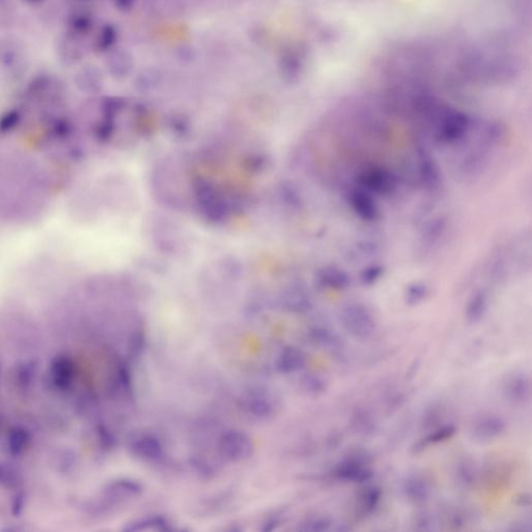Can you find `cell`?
Listing matches in <instances>:
<instances>
[{"label":"cell","instance_id":"obj_1","mask_svg":"<svg viewBox=\"0 0 532 532\" xmlns=\"http://www.w3.org/2000/svg\"><path fill=\"white\" fill-rule=\"evenodd\" d=\"M339 318L345 330L357 339L369 338L376 330L374 315L363 304H347L341 308Z\"/></svg>","mask_w":532,"mask_h":532},{"label":"cell","instance_id":"obj_2","mask_svg":"<svg viewBox=\"0 0 532 532\" xmlns=\"http://www.w3.org/2000/svg\"><path fill=\"white\" fill-rule=\"evenodd\" d=\"M470 127L471 123L466 113L447 111L437 123L436 138L443 144H457L467 138Z\"/></svg>","mask_w":532,"mask_h":532},{"label":"cell","instance_id":"obj_3","mask_svg":"<svg viewBox=\"0 0 532 532\" xmlns=\"http://www.w3.org/2000/svg\"><path fill=\"white\" fill-rule=\"evenodd\" d=\"M254 449V443L250 436L239 430L226 432L219 439V453L228 461H240L250 459Z\"/></svg>","mask_w":532,"mask_h":532},{"label":"cell","instance_id":"obj_4","mask_svg":"<svg viewBox=\"0 0 532 532\" xmlns=\"http://www.w3.org/2000/svg\"><path fill=\"white\" fill-rule=\"evenodd\" d=\"M360 188L372 194L386 196L394 190L396 182L392 174L383 167H368L360 174Z\"/></svg>","mask_w":532,"mask_h":532},{"label":"cell","instance_id":"obj_5","mask_svg":"<svg viewBox=\"0 0 532 532\" xmlns=\"http://www.w3.org/2000/svg\"><path fill=\"white\" fill-rule=\"evenodd\" d=\"M335 476L343 481L365 484L374 477V472L367 467V461L363 457H351L337 465Z\"/></svg>","mask_w":532,"mask_h":532},{"label":"cell","instance_id":"obj_6","mask_svg":"<svg viewBox=\"0 0 532 532\" xmlns=\"http://www.w3.org/2000/svg\"><path fill=\"white\" fill-rule=\"evenodd\" d=\"M349 206L359 219L367 223H374L380 217V209L372 194L357 188L349 194Z\"/></svg>","mask_w":532,"mask_h":532},{"label":"cell","instance_id":"obj_7","mask_svg":"<svg viewBox=\"0 0 532 532\" xmlns=\"http://www.w3.org/2000/svg\"><path fill=\"white\" fill-rule=\"evenodd\" d=\"M506 430V423L499 416H484L472 428V436L479 442H490L500 437Z\"/></svg>","mask_w":532,"mask_h":532},{"label":"cell","instance_id":"obj_8","mask_svg":"<svg viewBox=\"0 0 532 532\" xmlns=\"http://www.w3.org/2000/svg\"><path fill=\"white\" fill-rule=\"evenodd\" d=\"M131 450L138 459L155 461L163 457V448L158 439L151 434H143L134 439L131 443Z\"/></svg>","mask_w":532,"mask_h":532},{"label":"cell","instance_id":"obj_9","mask_svg":"<svg viewBox=\"0 0 532 532\" xmlns=\"http://www.w3.org/2000/svg\"><path fill=\"white\" fill-rule=\"evenodd\" d=\"M507 398L513 403H525L531 395V383L527 374H517L508 378L504 388Z\"/></svg>","mask_w":532,"mask_h":532},{"label":"cell","instance_id":"obj_10","mask_svg":"<svg viewBox=\"0 0 532 532\" xmlns=\"http://www.w3.org/2000/svg\"><path fill=\"white\" fill-rule=\"evenodd\" d=\"M143 492V486L136 479L131 478H121L109 484L105 490V494L109 498L116 500H129L136 498Z\"/></svg>","mask_w":532,"mask_h":532},{"label":"cell","instance_id":"obj_11","mask_svg":"<svg viewBox=\"0 0 532 532\" xmlns=\"http://www.w3.org/2000/svg\"><path fill=\"white\" fill-rule=\"evenodd\" d=\"M320 281L324 286L334 291L347 289L351 285V277L342 268L336 266H327L320 273Z\"/></svg>","mask_w":532,"mask_h":532},{"label":"cell","instance_id":"obj_12","mask_svg":"<svg viewBox=\"0 0 532 532\" xmlns=\"http://www.w3.org/2000/svg\"><path fill=\"white\" fill-rule=\"evenodd\" d=\"M403 492L412 502L422 503L430 497V484L420 476H410L403 482Z\"/></svg>","mask_w":532,"mask_h":532},{"label":"cell","instance_id":"obj_13","mask_svg":"<svg viewBox=\"0 0 532 532\" xmlns=\"http://www.w3.org/2000/svg\"><path fill=\"white\" fill-rule=\"evenodd\" d=\"M418 174H419L420 181L426 188H436L440 182V172H439L438 165L430 156L425 155V153H421L419 157V163H418Z\"/></svg>","mask_w":532,"mask_h":532},{"label":"cell","instance_id":"obj_14","mask_svg":"<svg viewBox=\"0 0 532 532\" xmlns=\"http://www.w3.org/2000/svg\"><path fill=\"white\" fill-rule=\"evenodd\" d=\"M488 310V295L480 291L472 295L466 307V318L471 324L480 322Z\"/></svg>","mask_w":532,"mask_h":532},{"label":"cell","instance_id":"obj_15","mask_svg":"<svg viewBox=\"0 0 532 532\" xmlns=\"http://www.w3.org/2000/svg\"><path fill=\"white\" fill-rule=\"evenodd\" d=\"M244 407L246 411L250 412L253 415L260 416V417L270 415L275 409L270 397L263 393L248 395L244 401Z\"/></svg>","mask_w":532,"mask_h":532},{"label":"cell","instance_id":"obj_16","mask_svg":"<svg viewBox=\"0 0 532 532\" xmlns=\"http://www.w3.org/2000/svg\"><path fill=\"white\" fill-rule=\"evenodd\" d=\"M306 357L303 351L297 349H285L284 353L279 359V368L283 372H299L305 366Z\"/></svg>","mask_w":532,"mask_h":532},{"label":"cell","instance_id":"obj_17","mask_svg":"<svg viewBox=\"0 0 532 532\" xmlns=\"http://www.w3.org/2000/svg\"><path fill=\"white\" fill-rule=\"evenodd\" d=\"M313 338L320 347L331 353L339 354L342 351V340L340 337L329 329H315L313 331Z\"/></svg>","mask_w":532,"mask_h":532},{"label":"cell","instance_id":"obj_18","mask_svg":"<svg viewBox=\"0 0 532 532\" xmlns=\"http://www.w3.org/2000/svg\"><path fill=\"white\" fill-rule=\"evenodd\" d=\"M455 432H457V428H455V425H451V424L437 428V430H434L432 434H428L425 439H423V440H421L418 443L417 447H416V451L422 450V449L430 446V445L445 442V441L448 440V439L452 438V437L455 436Z\"/></svg>","mask_w":532,"mask_h":532},{"label":"cell","instance_id":"obj_19","mask_svg":"<svg viewBox=\"0 0 532 532\" xmlns=\"http://www.w3.org/2000/svg\"><path fill=\"white\" fill-rule=\"evenodd\" d=\"M382 499V490L378 486H369L361 496V508L363 513H372L376 511Z\"/></svg>","mask_w":532,"mask_h":532},{"label":"cell","instance_id":"obj_20","mask_svg":"<svg viewBox=\"0 0 532 532\" xmlns=\"http://www.w3.org/2000/svg\"><path fill=\"white\" fill-rule=\"evenodd\" d=\"M428 289L425 285L422 283H413L405 289V304L410 307H415L421 304L428 297Z\"/></svg>","mask_w":532,"mask_h":532},{"label":"cell","instance_id":"obj_21","mask_svg":"<svg viewBox=\"0 0 532 532\" xmlns=\"http://www.w3.org/2000/svg\"><path fill=\"white\" fill-rule=\"evenodd\" d=\"M22 115L18 109H10L7 113H3L0 117V134H12L19 127L21 123Z\"/></svg>","mask_w":532,"mask_h":532},{"label":"cell","instance_id":"obj_22","mask_svg":"<svg viewBox=\"0 0 532 532\" xmlns=\"http://www.w3.org/2000/svg\"><path fill=\"white\" fill-rule=\"evenodd\" d=\"M49 134L57 140H67L72 134L71 121L68 118H57L51 123Z\"/></svg>","mask_w":532,"mask_h":532},{"label":"cell","instance_id":"obj_23","mask_svg":"<svg viewBox=\"0 0 532 532\" xmlns=\"http://www.w3.org/2000/svg\"><path fill=\"white\" fill-rule=\"evenodd\" d=\"M444 228L445 223L442 219L432 221L424 231V244L426 246H434L444 233Z\"/></svg>","mask_w":532,"mask_h":532},{"label":"cell","instance_id":"obj_24","mask_svg":"<svg viewBox=\"0 0 532 532\" xmlns=\"http://www.w3.org/2000/svg\"><path fill=\"white\" fill-rule=\"evenodd\" d=\"M167 521L163 517H148L145 521L136 522L134 527L128 528L129 530H165L167 529Z\"/></svg>","mask_w":532,"mask_h":532},{"label":"cell","instance_id":"obj_25","mask_svg":"<svg viewBox=\"0 0 532 532\" xmlns=\"http://www.w3.org/2000/svg\"><path fill=\"white\" fill-rule=\"evenodd\" d=\"M384 274V268L380 265H370L368 268L362 272L361 281L366 286H370V285L376 284L380 277Z\"/></svg>","mask_w":532,"mask_h":532},{"label":"cell","instance_id":"obj_26","mask_svg":"<svg viewBox=\"0 0 532 532\" xmlns=\"http://www.w3.org/2000/svg\"><path fill=\"white\" fill-rule=\"evenodd\" d=\"M306 390L309 391L310 393L313 394H320V393L324 392L327 388V383L324 378H318V376H309L306 378L305 382Z\"/></svg>","mask_w":532,"mask_h":532},{"label":"cell","instance_id":"obj_27","mask_svg":"<svg viewBox=\"0 0 532 532\" xmlns=\"http://www.w3.org/2000/svg\"><path fill=\"white\" fill-rule=\"evenodd\" d=\"M355 425L357 426L358 430H361L364 434H366V432H372L374 428V421H372V417L365 413L358 414Z\"/></svg>","mask_w":532,"mask_h":532},{"label":"cell","instance_id":"obj_28","mask_svg":"<svg viewBox=\"0 0 532 532\" xmlns=\"http://www.w3.org/2000/svg\"><path fill=\"white\" fill-rule=\"evenodd\" d=\"M70 30L74 33H82L89 28V19L84 15H74L69 20Z\"/></svg>","mask_w":532,"mask_h":532},{"label":"cell","instance_id":"obj_29","mask_svg":"<svg viewBox=\"0 0 532 532\" xmlns=\"http://www.w3.org/2000/svg\"><path fill=\"white\" fill-rule=\"evenodd\" d=\"M331 522L327 517H316V519L310 520L306 524L305 530H312V531H324L330 529Z\"/></svg>","mask_w":532,"mask_h":532},{"label":"cell","instance_id":"obj_30","mask_svg":"<svg viewBox=\"0 0 532 532\" xmlns=\"http://www.w3.org/2000/svg\"><path fill=\"white\" fill-rule=\"evenodd\" d=\"M417 525V529L419 530H424V531H428V530H432L434 529V520L430 517V515L423 513V515H422L421 517L418 519Z\"/></svg>","mask_w":532,"mask_h":532},{"label":"cell","instance_id":"obj_31","mask_svg":"<svg viewBox=\"0 0 532 532\" xmlns=\"http://www.w3.org/2000/svg\"><path fill=\"white\" fill-rule=\"evenodd\" d=\"M30 3H42L43 0H26Z\"/></svg>","mask_w":532,"mask_h":532}]
</instances>
